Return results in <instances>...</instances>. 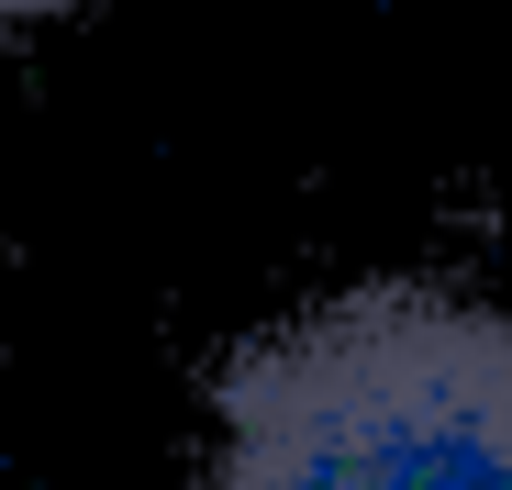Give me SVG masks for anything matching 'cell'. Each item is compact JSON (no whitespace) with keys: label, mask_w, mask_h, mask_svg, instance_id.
<instances>
[{"label":"cell","mask_w":512,"mask_h":490,"mask_svg":"<svg viewBox=\"0 0 512 490\" xmlns=\"http://www.w3.org/2000/svg\"><path fill=\"white\" fill-rule=\"evenodd\" d=\"M190 490H512V301L368 279L245 335Z\"/></svg>","instance_id":"1"},{"label":"cell","mask_w":512,"mask_h":490,"mask_svg":"<svg viewBox=\"0 0 512 490\" xmlns=\"http://www.w3.org/2000/svg\"><path fill=\"white\" fill-rule=\"evenodd\" d=\"M45 12H56V0H0V34H34Z\"/></svg>","instance_id":"2"}]
</instances>
